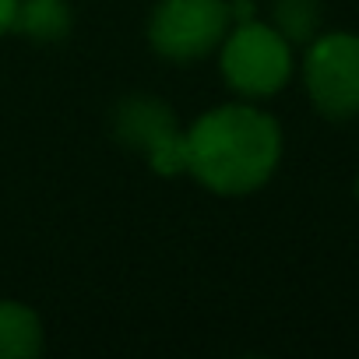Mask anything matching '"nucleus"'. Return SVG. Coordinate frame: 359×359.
<instances>
[{"instance_id":"f257e3e1","label":"nucleus","mask_w":359,"mask_h":359,"mask_svg":"<svg viewBox=\"0 0 359 359\" xmlns=\"http://www.w3.org/2000/svg\"><path fill=\"white\" fill-rule=\"evenodd\" d=\"M187 172L222 198L261 191L282 158V127L257 106H215L184 130Z\"/></svg>"},{"instance_id":"f03ea898","label":"nucleus","mask_w":359,"mask_h":359,"mask_svg":"<svg viewBox=\"0 0 359 359\" xmlns=\"http://www.w3.org/2000/svg\"><path fill=\"white\" fill-rule=\"evenodd\" d=\"M222 78L247 99H268L292 78V46L275 25L236 22L222 39Z\"/></svg>"},{"instance_id":"7ed1b4c3","label":"nucleus","mask_w":359,"mask_h":359,"mask_svg":"<svg viewBox=\"0 0 359 359\" xmlns=\"http://www.w3.org/2000/svg\"><path fill=\"white\" fill-rule=\"evenodd\" d=\"M233 29L229 0H158L148 18V43L165 60H205Z\"/></svg>"},{"instance_id":"20e7f679","label":"nucleus","mask_w":359,"mask_h":359,"mask_svg":"<svg viewBox=\"0 0 359 359\" xmlns=\"http://www.w3.org/2000/svg\"><path fill=\"white\" fill-rule=\"evenodd\" d=\"M303 85L313 109L327 120L359 116V36L327 32L306 43Z\"/></svg>"},{"instance_id":"39448f33","label":"nucleus","mask_w":359,"mask_h":359,"mask_svg":"<svg viewBox=\"0 0 359 359\" xmlns=\"http://www.w3.org/2000/svg\"><path fill=\"white\" fill-rule=\"evenodd\" d=\"M113 134L120 144L141 151L158 176L187 172V141L176 113L158 95H127L113 109Z\"/></svg>"},{"instance_id":"423d86ee","label":"nucleus","mask_w":359,"mask_h":359,"mask_svg":"<svg viewBox=\"0 0 359 359\" xmlns=\"http://www.w3.org/2000/svg\"><path fill=\"white\" fill-rule=\"evenodd\" d=\"M43 352V324L36 310L0 299V359H36Z\"/></svg>"},{"instance_id":"0eeeda50","label":"nucleus","mask_w":359,"mask_h":359,"mask_svg":"<svg viewBox=\"0 0 359 359\" xmlns=\"http://www.w3.org/2000/svg\"><path fill=\"white\" fill-rule=\"evenodd\" d=\"M11 29L36 43H57L71 32V8L67 0H18Z\"/></svg>"},{"instance_id":"6e6552de","label":"nucleus","mask_w":359,"mask_h":359,"mask_svg":"<svg viewBox=\"0 0 359 359\" xmlns=\"http://www.w3.org/2000/svg\"><path fill=\"white\" fill-rule=\"evenodd\" d=\"M320 0H271V25L289 46H306L320 29Z\"/></svg>"},{"instance_id":"1a4fd4ad","label":"nucleus","mask_w":359,"mask_h":359,"mask_svg":"<svg viewBox=\"0 0 359 359\" xmlns=\"http://www.w3.org/2000/svg\"><path fill=\"white\" fill-rule=\"evenodd\" d=\"M229 18H233V25L236 22H250L254 18V0H233V4H229Z\"/></svg>"},{"instance_id":"9d476101","label":"nucleus","mask_w":359,"mask_h":359,"mask_svg":"<svg viewBox=\"0 0 359 359\" xmlns=\"http://www.w3.org/2000/svg\"><path fill=\"white\" fill-rule=\"evenodd\" d=\"M15 11H18V0H0V36H4V32H11Z\"/></svg>"},{"instance_id":"9b49d317","label":"nucleus","mask_w":359,"mask_h":359,"mask_svg":"<svg viewBox=\"0 0 359 359\" xmlns=\"http://www.w3.org/2000/svg\"><path fill=\"white\" fill-rule=\"evenodd\" d=\"M355 198H359V180H355Z\"/></svg>"}]
</instances>
